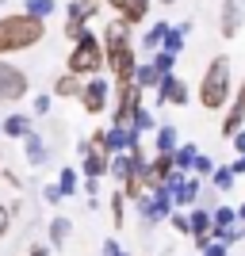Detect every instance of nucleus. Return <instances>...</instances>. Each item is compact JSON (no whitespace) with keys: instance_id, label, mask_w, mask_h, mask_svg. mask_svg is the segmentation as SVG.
I'll use <instances>...</instances> for the list:
<instances>
[{"instance_id":"obj_32","label":"nucleus","mask_w":245,"mask_h":256,"mask_svg":"<svg viewBox=\"0 0 245 256\" xmlns=\"http://www.w3.org/2000/svg\"><path fill=\"white\" fill-rule=\"evenodd\" d=\"M107 206H111V226L123 230V218H127V199H123V192L107 195Z\"/></svg>"},{"instance_id":"obj_41","label":"nucleus","mask_w":245,"mask_h":256,"mask_svg":"<svg viewBox=\"0 0 245 256\" xmlns=\"http://www.w3.org/2000/svg\"><path fill=\"white\" fill-rule=\"evenodd\" d=\"M226 252H230V248H226V245H222V241H211V245L203 248V252H199V256H226Z\"/></svg>"},{"instance_id":"obj_49","label":"nucleus","mask_w":245,"mask_h":256,"mask_svg":"<svg viewBox=\"0 0 245 256\" xmlns=\"http://www.w3.org/2000/svg\"><path fill=\"white\" fill-rule=\"evenodd\" d=\"M157 4H161V8H172V4H176V0H157Z\"/></svg>"},{"instance_id":"obj_43","label":"nucleus","mask_w":245,"mask_h":256,"mask_svg":"<svg viewBox=\"0 0 245 256\" xmlns=\"http://www.w3.org/2000/svg\"><path fill=\"white\" fill-rule=\"evenodd\" d=\"M230 172H234V180H237V176H245V157H234V164H230Z\"/></svg>"},{"instance_id":"obj_34","label":"nucleus","mask_w":245,"mask_h":256,"mask_svg":"<svg viewBox=\"0 0 245 256\" xmlns=\"http://www.w3.org/2000/svg\"><path fill=\"white\" fill-rule=\"evenodd\" d=\"M169 226L176 230L180 237H192V222H188V210H172L169 214Z\"/></svg>"},{"instance_id":"obj_33","label":"nucleus","mask_w":245,"mask_h":256,"mask_svg":"<svg viewBox=\"0 0 245 256\" xmlns=\"http://www.w3.org/2000/svg\"><path fill=\"white\" fill-rule=\"evenodd\" d=\"M218 168V160L214 157H207V153H199V157H195V168H192V176L195 180H211V172Z\"/></svg>"},{"instance_id":"obj_14","label":"nucleus","mask_w":245,"mask_h":256,"mask_svg":"<svg viewBox=\"0 0 245 256\" xmlns=\"http://www.w3.org/2000/svg\"><path fill=\"white\" fill-rule=\"evenodd\" d=\"M134 146H142V138L134 134V130H115V126L104 130V150H107V157H115V153H130Z\"/></svg>"},{"instance_id":"obj_17","label":"nucleus","mask_w":245,"mask_h":256,"mask_svg":"<svg viewBox=\"0 0 245 256\" xmlns=\"http://www.w3.org/2000/svg\"><path fill=\"white\" fill-rule=\"evenodd\" d=\"M81 88H85V80L73 73H58L50 84V96L54 100H81Z\"/></svg>"},{"instance_id":"obj_22","label":"nucleus","mask_w":245,"mask_h":256,"mask_svg":"<svg viewBox=\"0 0 245 256\" xmlns=\"http://www.w3.org/2000/svg\"><path fill=\"white\" fill-rule=\"evenodd\" d=\"M226 134V138H234L237 130H245V107H237L234 100H230V107L222 111V126H218Z\"/></svg>"},{"instance_id":"obj_36","label":"nucleus","mask_w":245,"mask_h":256,"mask_svg":"<svg viewBox=\"0 0 245 256\" xmlns=\"http://www.w3.org/2000/svg\"><path fill=\"white\" fill-rule=\"evenodd\" d=\"M50 107H54V96H50V92H43V96L31 100V115H50Z\"/></svg>"},{"instance_id":"obj_1","label":"nucleus","mask_w":245,"mask_h":256,"mask_svg":"<svg viewBox=\"0 0 245 256\" xmlns=\"http://www.w3.org/2000/svg\"><path fill=\"white\" fill-rule=\"evenodd\" d=\"M46 38V23L27 16V12H8L0 16V58H12V54H23L39 46Z\"/></svg>"},{"instance_id":"obj_35","label":"nucleus","mask_w":245,"mask_h":256,"mask_svg":"<svg viewBox=\"0 0 245 256\" xmlns=\"http://www.w3.org/2000/svg\"><path fill=\"white\" fill-rule=\"evenodd\" d=\"M241 237H245V226L237 222V226H230V230H222V234H214V241H222V245L230 248V245H237Z\"/></svg>"},{"instance_id":"obj_47","label":"nucleus","mask_w":245,"mask_h":256,"mask_svg":"<svg viewBox=\"0 0 245 256\" xmlns=\"http://www.w3.org/2000/svg\"><path fill=\"white\" fill-rule=\"evenodd\" d=\"M234 104H237V107H245V84L237 88V96H234Z\"/></svg>"},{"instance_id":"obj_50","label":"nucleus","mask_w":245,"mask_h":256,"mask_svg":"<svg viewBox=\"0 0 245 256\" xmlns=\"http://www.w3.org/2000/svg\"><path fill=\"white\" fill-rule=\"evenodd\" d=\"M0 172H4V153H0Z\"/></svg>"},{"instance_id":"obj_42","label":"nucleus","mask_w":245,"mask_h":256,"mask_svg":"<svg viewBox=\"0 0 245 256\" xmlns=\"http://www.w3.org/2000/svg\"><path fill=\"white\" fill-rule=\"evenodd\" d=\"M230 142H234L237 157H245V130H237V134H234V138H230Z\"/></svg>"},{"instance_id":"obj_37","label":"nucleus","mask_w":245,"mask_h":256,"mask_svg":"<svg viewBox=\"0 0 245 256\" xmlns=\"http://www.w3.org/2000/svg\"><path fill=\"white\" fill-rule=\"evenodd\" d=\"M62 199H65V195H62L58 184H46V188H43V203L46 206H62Z\"/></svg>"},{"instance_id":"obj_7","label":"nucleus","mask_w":245,"mask_h":256,"mask_svg":"<svg viewBox=\"0 0 245 256\" xmlns=\"http://www.w3.org/2000/svg\"><path fill=\"white\" fill-rule=\"evenodd\" d=\"M165 188H169L172 206H176V210H192V206H199L203 180H195V176H184V172H172L169 180H165Z\"/></svg>"},{"instance_id":"obj_15","label":"nucleus","mask_w":245,"mask_h":256,"mask_svg":"<svg viewBox=\"0 0 245 256\" xmlns=\"http://www.w3.org/2000/svg\"><path fill=\"white\" fill-rule=\"evenodd\" d=\"M176 150H180V130L172 126V122H161V126L153 130V153H165V157H172Z\"/></svg>"},{"instance_id":"obj_10","label":"nucleus","mask_w":245,"mask_h":256,"mask_svg":"<svg viewBox=\"0 0 245 256\" xmlns=\"http://www.w3.org/2000/svg\"><path fill=\"white\" fill-rule=\"evenodd\" d=\"M184 104H188V80L180 73L161 76L157 92H153V107H184Z\"/></svg>"},{"instance_id":"obj_9","label":"nucleus","mask_w":245,"mask_h":256,"mask_svg":"<svg viewBox=\"0 0 245 256\" xmlns=\"http://www.w3.org/2000/svg\"><path fill=\"white\" fill-rule=\"evenodd\" d=\"M81 107H85V115H104L107 107H111V84H107V76L85 80V88H81Z\"/></svg>"},{"instance_id":"obj_25","label":"nucleus","mask_w":245,"mask_h":256,"mask_svg":"<svg viewBox=\"0 0 245 256\" xmlns=\"http://www.w3.org/2000/svg\"><path fill=\"white\" fill-rule=\"evenodd\" d=\"M192 34V23L184 20V23H176V27H169V34H165V46L161 50H169V54H176L180 58V50H184V38Z\"/></svg>"},{"instance_id":"obj_26","label":"nucleus","mask_w":245,"mask_h":256,"mask_svg":"<svg viewBox=\"0 0 245 256\" xmlns=\"http://www.w3.org/2000/svg\"><path fill=\"white\" fill-rule=\"evenodd\" d=\"M149 8H153V0H127V8H123L119 20L127 23V27H138V23L149 16Z\"/></svg>"},{"instance_id":"obj_11","label":"nucleus","mask_w":245,"mask_h":256,"mask_svg":"<svg viewBox=\"0 0 245 256\" xmlns=\"http://www.w3.org/2000/svg\"><path fill=\"white\" fill-rule=\"evenodd\" d=\"M245 27V0H222L218 8V34L222 38H237Z\"/></svg>"},{"instance_id":"obj_38","label":"nucleus","mask_w":245,"mask_h":256,"mask_svg":"<svg viewBox=\"0 0 245 256\" xmlns=\"http://www.w3.org/2000/svg\"><path fill=\"white\" fill-rule=\"evenodd\" d=\"M77 8L85 12L88 20H96V16H100V8H104V0H77Z\"/></svg>"},{"instance_id":"obj_45","label":"nucleus","mask_w":245,"mask_h":256,"mask_svg":"<svg viewBox=\"0 0 245 256\" xmlns=\"http://www.w3.org/2000/svg\"><path fill=\"white\" fill-rule=\"evenodd\" d=\"M88 150H92V142H88V138H77V157H85Z\"/></svg>"},{"instance_id":"obj_8","label":"nucleus","mask_w":245,"mask_h":256,"mask_svg":"<svg viewBox=\"0 0 245 256\" xmlns=\"http://www.w3.org/2000/svg\"><path fill=\"white\" fill-rule=\"evenodd\" d=\"M100 38H104V62H107V65L119 62V58H123V54L134 46V38H130V27H127L123 20H111V23L104 27V34H100Z\"/></svg>"},{"instance_id":"obj_44","label":"nucleus","mask_w":245,"mask_h":256,"mask_svg":"<svg viewBox=\"0 0 245 256\" xmlns=\"http://www.w3.org/2000/svg\"><path fill=\"white\" fill-rule=\"evenodd\" d=\"M27 256H50V245H31V248H27Z\"/></svg>"},{"instance_id":"obj_3","label":"nucleus","mask_w":245,"mask_h":256,"mask_svg":"<svg viewBox=\"0 0 245 256\" xmlns=\"http://www.w3.org/2000/svg\"><path fill=\"white\" fill-rule=\"evenodd\" d=\"M104 69H107V62H104V38L88 27V31L73 42L69 58H65V73L81 76V80H92V76H100Z\"/></svg>"},{"instance_id":"obj_13","label":"nucleus","mask_w":245,"mask_h":256,"mask_svg":"<svg viewBox=\"0 0 245 256\" xmlns=\"http://www.w3.org/2000/svg\"><path fill=\"white\" fill-rule=\"evenodd\" d=\"M23 160H27V168H43L46 160H50V146H46V138L39 134V130H31L27 138H23Z\"/></svg>"},{"instance_id":"obj_6","label":"nucleus","mask_w":245,"mask_h":256,"mask_svg":"<svg viewBox=\"0 0 245 256\" xmlns=\"http://www.w3.org/2000/svg\"><path fill=\"white\" fill-rule=\"evenodd\" d=\"M176 210L172 206V195H169V188L161 184V188H153V192H146L138 199V214H142V222L146 226H161V222H169V214Z\"/></svg>"},{"instance_id":"obj_28","label":"nucleus","mask_w":245,"mask_h":256,"mask_svg":"<svg viewBox=\"0 0 245 256\" xmlns=\"http://www.w3.org/2000/svg\"><path fill=\"white\" fill-rule=\"evenodd\" d=\"M207 184H211V188H214L218 195H230L237 180H234V172H230V164H218V168L211 172V180H207Z\"/></svg>"},{"instance_id":"obj_12","label":"nucleus","mask_w":245,"mask_h":256,"mask_svg":"<svg viewBox=\"0 0 245 256\" xmlns=\"http://www.w3.org/2000/svg\"><path fill=\"white\" fill-rule=\"evenodd\" d=\"M92 142V138H88ZM107 164H111V157H107L104 146H92V150L81 157V180H104L107 176Z\"/></svg>"},{"instance_id":"obj_4","label":"nucleus","mask_w":245,"mask_h":256,"mask_svg":"<svg viewBox=\"0 0 245 256\" xmlns=\"http://www.w3.org/2000/svg\"><path fill=\"white\" fill-rule=\"evenodd\" d=\"M31 92V76L27 69L12 62V58H0V104H20Z\"/></svg>"},{"instance_id":"obj_24","label":"nucleus","mask_w":245,"mask_h":256,"mask_svg":"<svg viewBox=\"0 0 245 256\" xmlns=\"http://www.w3.org/2000/svg\"><path fill=\"white\" fill-rule=\"evenodd\" d=\"M230 226H237V210L230 203H218L211 210V234H222V230H230Z\"/></svg>"},{"instance_id":"obj_19","label":"nucleus","mask_w":245,"mask_h":256,"mask_svg":"<svg viewBox=\"0 0 245 256\" xmlns=\"http://www.w3.org/2000/svg\"><path fill=\"white\" fill-rule=\"evenodd\" d=\"M0 126H4V138H16V142H23V138H27V134L35 130V122H31V115H23V111H12V115L4 118Z\"/></svg>"},{"instance_id":"obj_18","label":"nucleus","mask_w":245,"mask_h":256,"mask_svg":"<svg viewBox=\"0 0 245 256\" xmlns=\"http://www.w3.org/2000/svg\"><path fill=\"white\" fill-rule=\"evenodd\" d=\"M169 27H172V23L157 20V23H153V27H149V31H146V34H142V38H138V50L153 58V54H157L161 46H165V34H169Z\"/></svg>"},{"instance_id":"obj_46","label":"nucleus","mask_w":245,"mask_h":256,"mask_svg":"<svg viewBox=\"0 0 245 256\" xmlns=\"http://www.w3.org/2000/svg\"><path fill=\"white\" fill-rule=\"evenodd\" d=\"M104 4H107L111 12H119V16H123V8H127V0H104Z\"/></svg>"},{"instance_id":"obj_23","label":"nucleus","mask_w":245,"mask_h":256,"mask_svg":"<svg viewBox=\"0 0 245 256\" xmlns=\"http://www.w3.org/2000/svg\"><path fill=\"white\" fill-rule=\"evenodd\" d=\"M134 84H138V92H142V96H146L149 88L157 92V84H161V73H157V69H153L149 62H138V69H134Z\"/></svg>"},{"instance_id":"obj_51","label":"nucleus","mask_w":245,"mask_h":256,"mask_svg":"<svg viewBox=\"0 0 245 256\" xmlns=\"http://www.w3.org/2000/svg\"><path fill=\"white\" fill-rule=\"evenodd\" d=\"M0 138H4V126H0Z\"/></svg>"},{"instance_id":"obj_21","label":"nucleus","mask_w":245,"mask_h":256,"mask_svg":"<svg viewBox=\"0 0 245 256\" xmlns=\"http://www.w3.org/2000/svg\"><path fill=\"white\" fill-rule=\"evenodd\" d=\"M195 157H199V146H195V142H180V150L172 153V168H176V172H184V176H192Z\"/></svg>"},{"instance_id":"obj_27","label":"nucleus","mask_w":245,"mask_h":256,"mask_svg":"<svg viewBox=\"0 0 245 256\" xmlns=\"http://www.w3.org/2000/svg\"><path fill=\"white\" fill-rule=\"evenodd\" d=\"M54 184H58V188H62V195L69 199V195L81 192V172H77L73 164H62V172H58V180H54Z\"/></svg>"},{"instance_id":"obj_40","label":"nucleus","mask_w":245,"mask_h":256,"mask_svg":"<svg viewBox=\"0 0 245 256\" xmlns=\"http://www.w3.org/2000/svg\"><path fill=\"white\" fill-rule=\"evenodd\" d=\"M104 256H130V252H123V245H119L115 237H107L104 241Z\"/></svg>"},{"instance_id":"obj_48","label":"nucleus","mask_w":245,"mask_h":256,"mask_svg":"<svg viewBox=\"0 0 245 256\" xmlns=\"http://www.w3.org/2000/svg\"><path fill=\"white\" fill-rule=\"evenodd\" d=\"M234 210H237V222L245 226V203H241V206H234Z\"/></svg>"},{"instance_id":"obj_39","label":"nucleus","mask_w":245,"mask_h":256,"mask_svg":"<svg viewBox=\"0 0 245 256\" xmlns=\"http://www.w3.org/2000/svg\"><path fill=\"white\" fill-rule=\"evenodd\" d=\"M12 222H16V218H12V210H8V203H0V241H4V237H8V230H12Z\"/></svg>"},{"instance_id":"obj_5","label":"nucleus","mask_w":245,"mask_h":256,"mask_svg":"<svg viewBox=\"0 0 245 256\" xmlns=\"http://www.w3.org/2000/svg\"><path fill=\"white\" fill-rule=\"evenodd\" d=\"M142 107V92L138 84H115V107H111V126L115 130H134V115Z\"/></svg>"},{"instance_id":"obj_30","label":"nucleus","mask_w":245,"mask_h":256,"mask_svg":"<svg viewBox=\"0 0 245 256\" xmlns=\"http://www.w3.org/2000/svg\"><path fill=\"white\" fill-rule=\"evenodd\" d=\"M157 126H161V122L153 118V111L142 104V107H138V115H134V134L142 138V134H149V130H157Z\"/></svg>"},{"instance_id":"obj_29","label":"nucleus","mask_w":245,"mask_h":256,"mask_svg":"<svg viewBox=\"0 0 245 256\" xmlns=\"http://www.w3.org/2000/svg\"><path fill=\"white\" fill-rule=\"evenodd\" d=\"M23 12L46 23V20L54 16V12H58V0H23Z\"/></svg>"},{"instance_id":"obj_20","label":"nucleus","mask_w":245,"mask_h":256,"mask_svg":"<svg viewBox=\"0 0 245 256\" xmlns=\"http://www.w3.org/2000/svg\"><path fill=\"white\" fill-rule=\"evenodd\" d=\"M46 237H50V248H62L69 237H73V222L65 218V214H54L50 222H46Z\"/></svg>"},{"instance_id":"obj_16","label":"nucleus","mask_w":245,"mask_h":256,"mask_svg":"<svg viewBox=\"0 0 245 256\" xmlns=\"http://www.w3.org/2000/svg\"><path fill=\"white\" fill-rule=\"evenodd\" d=\"M88 23H92V20H88L85 12L77 8V0H73V4L65 8V23H62V34L69 38V42H77V38H81V34L88 31Z\"/></svg>"},{"instance_id":"obj_2","label":"nucleus","mask_w":245,"mask_h":256,"mask_svg":"<svg viewBox=\"0 0 245 256\" xmlns=\"http://www.w3.org/2000/svg\"><path fill=\"white\" fill-rule=\"evenodd\" d=\"M230 84H234V65L226 54L211 58L207 69H203V80H199V104L207 111H226L230 107Z\"/></svg>"},{"instance_id":"obj_31","label":"nucleus","mask_w":245,"mask_h":256,"mask_svg":"<svg viewBox=\"0 0 245 256\" xmlns=\"http://www.w3.org/2000/svg\"><path fill=\"white\" fill-rule=\"evenodd\" d=\"M149 65L157 69L161 76H169V73H176V54H169V50H157L153 58H149Z\"/></svg>"}]
</instances>
